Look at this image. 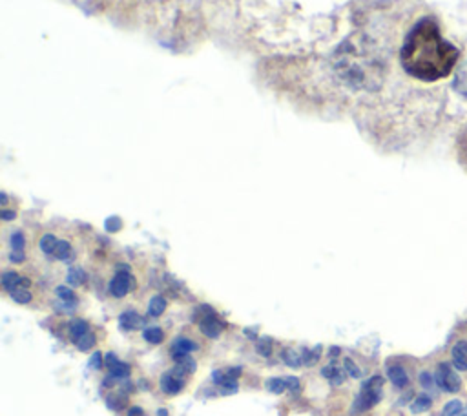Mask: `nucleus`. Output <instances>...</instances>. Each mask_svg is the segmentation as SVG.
Here are the masks:
<instances>
[{
    "mask_svg": "<svg viewBox=\"0 0 467 416\" xmlns=\"http://www.w3.org/2000/svg\"><path fill=\"white\" fill-rule=\"evenodd\" d=\"M460 51L440 35L438 24L425 16L407 33L400 49L403 69L423 82H434L447 77L458 64Z\"/></svg>",
    "mask_w": 467,
    "mask_h": 416,
    "instance_id": "nucleus-1",
    "label": "nucleus"
},
{
    "mask_svg": "<svg viewBox=\"0 0 467 416\" xmlns=\"http://www.w3.org/2000/svg\"><path fill=\"white\" fill-rule=\"evenodd\" d=\"M381 385H383V380H381L379 376L368 378V380L363 383L361 392H359L358 398L354 400L352 412L358 414V412H365V411H368L370 407H374V405L381 400Z\"/></svg>",
    "mask_w": 467,
    "mask_h": 416,
    "instance_id": "nucleus-2",
    "label": "nucleus"
},
{
    "mask_svg": "<svg viewBox=\"0 0 467 416\" xmlns=\"http://www.w3.org/2000/svg\"><path fill=\"white\" fill-rule=\"evenodd\" d=\"M436 383L441 390L445 392H458L460 387H462V381L458 378V374L447 365V363H440L438 369H436Z\"/></svg>",
    "mask_w": 467,
    "mask_h": 416,
    "instance_id": "nucleus-3",
    "label": "nucleus"
},
{
    "mask_svg": "<svg viewBox=\"0 0 467 416\" xmlns=\"http://www.w3.org/2000/svg\"><path fill=\"white\" fill-rule=\"evenodd\" d=\"M133 279L130 274V266L128 265H119V270L115 274V277L109 281V294L113 297H124L130 292Z\"/></svg>",
    "mask_w": 467,
    "mask_h": 416,
    "instance_id": "nucleus-4",
    "label": "nucleus"
},
{
    "mask_svg": "<svg viewBox=\"0 0 467 416\" xmlns=\"http://www.w3.org/2000/svg\"><path fill=\"white\" fill-rule=\"evenodd\" d=\"M197 348H199V345H197L193 339L177 338V339L173 341V345H171V356H173L175 361H179V359L186 358L190 352H193V350H197Z\"/></svg>",
    "mask_w": 467,
    "mask_h": 416,
    "instance_id": "nucleus-5",
    "label": "nucleus"
},
{
    "mask_svg": "<svg viewBox=\"0 0 467 416\" xmlns=\"http://www.w3.org/2000/svg\"><path fill=\"white\" fill-rule=\"evenodd\" d=\"M159 385H161V390L166 392V394H177L181 392V389L184 387V380L173 376V372H164L159 380Z\"/></svg>",
    "mask_w": 467,
    "mask_h": 416,
    "instance_id": "nucleus-6",
    "label": "nucleus"
},
{
    "mask_svg": "<svg viewBox=\"0 0 467 416\" xmlns=\"http://www.w3.org/2000/svg\"><path fill=\"white\" fill-rule=\"evenodd\" d=\"M451 356H452V365L456 367V370L460 372H465L467 370V341H458L452 350H451Z\"/></svg>",
    "mask_w": 467,
    "mask_h": 416,
    "instance_id": "nucleus-7",
    "label": "nucleus"
},
{
    "mask_svg": "<svg viewBox=\"0 0 467 416\" xmlns=\"http://www.w3.org/2000/svg\"><path fill=\"white\" fill-rule=\"evenodd\" d=\"M106 367L109 369V372H111V376L113 378H126L128 374H130V365H126V363H122L115 354H106Z\"/></svg>",
    "mask_w": 467,
    "mask_h": 416,
    "instance_id": "nucleus-8",
    "label": "nucleus"
},
{
    "mask_svg": "<svg viewBox=\"0 0 467 416\" xmlns=\"http://www.w3.org/2000/svg\"><path fill=\"white\" fill-rule=\"evenodd\" d=\"M119 325H120L122 330H135V328H139V327L144 325V319H142L137 312L126 310V312H122V314L119 316Z\"/></svg>",
    "mask_w": 467,
    "mask_h": 416,
    "instance_id": "nucleus-9",
    "label": "nucleus"
},
{
    "mask_svg": "<svg viewBox=\"0 0 467 416\" xmlns=\"http://www.w3.org/2000/svg\"><path fill=\"white\" fill-rule=\"evenodd\" d=\"M454 89L458 91V95H462L463 99H467V58L458 66L456 73H454V82H452Z\"/></svg>",
    "mask_w": 467,
    "mask_h": 416,
    "instance_id": "nucleus-10",
    "label": "nucleus"
},
{
    "mask_svg": "<svg viewBox=\"0 0 467 416\" xmlns=\"http://www.w3.org/2000/svg\"><path fill=\"white\" fill-rule=\"evenodd\" d=\"M201 332H202L204 336H208L210 339L219 338L221 327H219V321L213 317V314H208V316H204V317L201 319Z\"/></svg>",
    "mask_w": 467,
    "mask_h": 416,
    "instance_id": "nucleus-11",
    "label": "nucleus"
},
{
    "mask_svg": "<svg viewBox=\"0 0 467 416\" xmlns=\"http://www.w3.org/2000/svg\"><path fill=\"white\" fill-rule=\"evenodd\" d=\"M387 374H389V380L392 381L394 387L405 389V387L409 385V376H407V372L403 370V367H400V365H390V367L387 369Z\"/></svg>",
    "mask_w": 467,
    "mask_h": 416,
    "instance_id": "nucleus-12",
    "label": "nucleus"
},
{
    "mask_svg": "<svg viewBox=\"0 0 467 416\" xmlns=\"http://www.w3.org/2000/svg\"><path fill=\"white\" fill-rule=\"evenodd\" d=\"M195 369H197L195 361L186 356V358H182V359H179V361L175 363V369H173L171 372H173V376H177V378L182 380V376H188V374L195 372Z\"/></svg>",
    "mask_w": 467,
    "mask_h": 416,
    "instance_id": "nucleus-13",
    "label": "nucleus"
},
{
    "mask_svg": "<svg viewBox=\"0 0 467 416\" xmlns=\"http://www.w3.org/2000/svg\"><path fill=\"white\" fill-rule=\"evenodd\" d=\"M20 281H22V276L15 270H5L2 274V288L9 294L11 290H15L16 286H20Z\"/></svg>",
    "mask_w": 467,
    "mask_h": 416,
    "instance_id": "nucleus-14",
    "label": "nucleus"
},
{
    "mask_svg": "<svg viewBox=\"0 0 467 416\" xmlns=\"http://www.w3.org/2000/svg\"><path fill=\"white\" fill-rule=\"evenodd\" d=\"M86 332H89V325H88L84 319H75V321H71V325H69L71 341L77 343Z\"/></svg>",
    "mask_w": 467,
    "mask_h": 416,
    "instance_id": "nucleus-15",
    "label": "nucleus"
},
{
    "mask_svg": "<svg viewBox=\"0 0 467 416\" xmlns=\"http://www.w3.org/2000/svg\"><path fill=\"white\" fill-rule=\"evenodd\" d=\"M71 255H73V250H71L69 241H66V239H58L57 248H55V252H53V257H55V259H58V261H67Z\"/></svg>",
    "mask_w": 467,
    "mask_h": 416,
    "instance_id": "nucleus-16",
    "label": "nucleus"
},
{
    "mask_svg": "<svg viewBox=\"0 0 467 416\" xmlns=\"http://www.w3.org/2000/svg\"><path fill=\"white\" fill-rule=\"evenodd\" d=\"M431 405H432L431 398H429L427 394H420V396H416V398H414V401L410 403V411H412L414 414H420V412L429 411V409H431Z\"/></svg>",
    "mask_w": 467,
    "mask_h": 416,
    "instance_id": "nucleus-17",
    "label": "nucleus"
},
{
    "mask_svg": "<svg viewBox=\"0 0 467 416\" xmlns=\"http://www.w3.org/2000/svg\"><path fill=\"white\" fill-rule=\"evenodd\" d=\"M57 243H58V239L53 235V234H44L42 237H40V250L46 254V255H53V252H55V248H57Z\"/></svg>",
    "mask_w": 467,
    "mask_h": 416,
    "instance_id": "nucleus-18",
    "label": "nucleus"
},
{
    "mask_svg": "<svg viewBox=\"0 0 467 416\" xmlns=\"http://www.w3.org/2000/svg\"><path fill=\"white\" fill-rule=\"evenodd\" d=\"M9 297H11L13 301L20 303V305H26V303H29V301L33 299V296H31L29 288H26V286H16L15 290H11V292H9Z\"/></svg>",
    "mask_w": 467,
    "mask_h": 416,
    "instance_id": "nucleus-19",
    "label": "nucleus"
},
{
    "mask_svg": "<svg viewBox=\"0 0 467 416\" xmlns=\"http://www.w3.org/2000/svg\"><path fill=\"white\" fill-rule=\"evenodd\" d=\"M164 310H166V299H164L162 296L151 297V301H150V305H148V314L153 316V317H157V316H161Z\"/></svg>",
    "mask_w": 467,
    "mask_h": 416,
    "instance_id": "nucleus-20",
    "label": "nucleus"
},
{
    "mask_svg": "<svg viewBox=\"0 0 467 416\" xmlns=\"http://www.w3.org/2000/svg\"><path fill=\"white\" fill-rule=\"evenodd\" d=\"M86 279H88V276H86V272H84L82 268H78V266L69 268V272H67V283H69V285L80 286V285L86 283Z\"/></svg>",
    "mask_w": 467,
    "mask_h": 416,
    "instance_id": "nucleus-21",
    "label": "nucleus"
},
{
    "mask_svg": "<svg viewBox=\"0 0 467 416\" xmlns=\"http://www.w3.org/2000/svg\"><path fill=\"white\" fill-rule=\"evenodd\" d=\"M142 338H144L148 343H151V345H159V343L162 341L164 334H162L161 327H148V328H144Z\"/></svg>",
    "mask_w": 467,
    "mask_h": 416,
    "instance_id": "nucleus-22",
    "label": "nucleus"
},
{
    "mask_svg": "<svg viewBox=\"0 0 467 416\" xmlns=\"http://www.w3.org/2000/svg\"><path fill=\"white\" fill-rule=\"evenodd\" d=\"M55 294L58 296V299H62V301H64V303H67V305L77 303V294H75L71 288L64 286V285L57 286V288H55Z\"/></svg>",
    "mask_w": 467,
    "mask_h": 416,
    "instance_id": "nucleus-23",
    "label": "nucleus"
},
{
    "mask_svg": "<svg viewBox=\"0 0 467 416\" xmlns=\"http://www.w3.org/2000/svg\"><path fill=\"white\" fill-rule=\"evenodd\" d=\"M321 345H317V347H314L312 350H305L303 352V363L306 365V367H312V365H316L317 363V359L321 358Z\"/></svg>",
    "mask_w": 467,
    "mask_h": 416,
    "instance_id": "nucleus-24",
    "label": "nucleus"
},
{
    "mask_svg": "<svg viewBox=\"0 0 467 416\" xmlns=\"http://www.w3.org/2000/svg\"><path fill=\"white\" fill-rule=\"evenodd\" d=\"M462 409H463V405H462L460 400H451V401L443 407L441 416H460Z\"/></svg>",
    "mask_w": 467,
    "mask_h": 416,
    "instance_id": "nucleus-25",
    "label": "nucleus"
},
{
    "mask_svg": "<svg viewBox=\"0 0 467 416\" xmlns=\"http://www.w3.org/2000/svg\"><path fill=\"white\" fill-rule=\"evenodd\" d=\"M283 361L288 365V367H292V369H297L303 361L299 359V356L292 350V348H285L283 350Z\"/></svg>",
    "mask_w": 467,
    "mask_h": 416,
    "instance_id": "nucleus-26",
    "label": "nucleus"
},
{
    "mask_svg": "<svg viewBox=\"0 0 467 416\" xmlns=\"http://www.w3.org/2000/svg\"><path fill=\"white\" fill-rule=\"evenodd\" d=\"M266 389H268L270 392H274V394H281V392L286 389V383H285V380H281V378H270V380L266 381Z\"/></svg>",
    "mask_w": 467,
    "mask_h": 416,
    "instance_id": "nucleus-27",
    "label": "nucleus"
},
{
    "mask_svg": "<svg viewBox=\"0 0 467 416\" xmlns=\"http://www.w3.org/2000/svg\"><path fill=\"white\" fill-rule=\"evenodd\" d=\"M24 244H26V239L22 235V232H13L11 235V252H24Z\"/></svg>",
    "mask_w": 467,
    "mask_h": 416,
    "instance_id": "nucleus-28",
    "label": "nucleus"
},
{
    "mask_svg": "<svg viewBox=\"0 0 467 416\" xmlns=\"http://www.w3.org/2000/svg\"><path fill=\"white\" fill-rule=\"evenodd\" d=\"M95 345V336L91 334V332H86L78 341H77V347H78V350H82V352H86L88 348H91Z\"/></svg>",
    "mask_w": 467,
    "mask_h": 416,
    "instance_id": "nucleus-29",
    "label": "nucleus"
},
{
    "mask_svg": "<svg viewBox=\"0 0 467 416\" xmlns=\"http://www.w3.org/2000/svg\"><path fill=\"white\" fill-rule=\"evenodd\" d=\"M345 370H347L352 378H359V376H361L359 367H356V363H354L350 358H347V359H345Z\"/></svg>",
    "mask_w": 467,
    "mask_h": 416,
    "instance_id": "nucleus-30",
    "label": "nucleus"
},
{
    "mask_svg": "<svg viewBox=\"0 0 467 416\" xmlns=\"http://www.w3.org/2000/svg\"><path fill=\"white\" fill-rule=\"evenodd\" d=\"M257 352H259L261 356L268 358V356L272 354V343H268V341H259V343H257Z\"/></svg>",
    "mask_w": 467,
    "mask_h": 416,
    "instance_id": "nucleus-31",
    "label": "nucleus"
},
{
    "mask_svg": "<svg viewBox=\"0 0 467 416\" xmlns=\"http://www.w3.org/2000/svg\"><path fill=\"white\" fill-rule=\"evenodd\" d=\"M420 381H421V385H423L425 389H431V387L434 385V381H436V380L431 376V372H427V370H425V372H421V374H420Z\"/></svg>",
    "mask_w": 467,
    "mask_h": 416,
    "instance_id": "nucleus-32",
    "label": "nucleus"
},
{
    "mask_svg": "<svg viewBox=\"0 0 467 416\" xmlns=\"http://www.w3.org/2000/svg\"><path fill=\"white\" fill-rule=\"evenodd\" d=\"M336 372H337V367H336L334 363H330V365H327V367L321 369V376H323V378H328V380H330Z\"/></svg>",
    "mask_w": 467,
    "mask_h": 416,
    "instance_id": "nucleus-33",
    "label": "nucleus"
},
{
    "mask_svg": "<svg viewBox=\"0 0 467 416\" xmlns=\"http://www.w3.org/2000/svg\"><path fill=\"white\" fill-rule=\"evenodd\" d=\"M89 367H93V369H100V367H102V354H100V352H95V354L91 356Z\"/></svg>",
    "mask_w": 467,
    "mask_h": 416,
    "instance_id": "nucleus-34",
    "label": "nucleus"
},
{
    "mask_svg": "<svg viewBox=\"0 0 467 416\" xmlns=\"http://www.w3.org/2000/svg\"><path fill=\"white\" fill-rule=\"evenodd\" d=\"M212 380H213V383H215V385H219V387H221V385L224 383V380H226V374H224L223 370H215V372L212 374Z\"/></svg>",
    "mask_w": 467,
    "mask_h": 416,
    "instance_id": "nucleus-35",
    "label": "nucleus"
},
{
    "mask_svg": "<svg viewBox=\"0 0 467 416\" xmlns=\"http://www.w3.org/2000/svg\"><path fill=\"white\" fill-rule=\"evenodd\" d=\"M285 383H286V389H290V390H297L299 389V380L297 378L288 376V378H285Z\"/></svg>",
    "mask_w": 467,
    "mask_h": 416,
    "instance_id": "nucleus-36",
    "label": "nucleus"
},
{
    "mask_svg": "<svg viewBox=\"0 0 467 416\" xmlns=\"http://www.w3.org/2000/svg\"><path fill=\"white\" fill-rule=\"evenodd\" d=\"M343 381H345V376L339 370L330 378V385H341Z\"/></svg>",
    "mask_w": 467,
    "mask_h": 416,
    "instance_id": "nucleus-37",
    "label": "nucleus"
},
{
    "mask_svg": "<svg viewBox=\"0 0 467 416\" xmlns=\"http://www.w3.org/2000/svg\"><path fill=\"white\" fill-rule=\"evenodd\" d=\"M15 215H16V213H15L13 210H4V212H2V219H4V221H11V219H15Z\"/></svg>",
    "mask_w": 467,
    "mask_h": 416,
    "instance_id": "nucleus-38",
    "label": "nucleus"
},
{
    "mask_svg": "<svg viewBox=\"0 0 467 416\" xmlns=\"http://www.w3.org/2000/svg\"><path fill=\"white\" fill-rule=\"evenodd\" d=\"M128 416H144V414H142V409H140V407H131Z\"/></svg>",
    "mask_w": 467,
    "mask_h": 416,
    "instance_id": "nucleus-39",
    "label": "nucleus"
},
{
    "mask_svg": "<svg viewBox=\"0 0 467 416\" xmlns=\"http://www.w3.org/2000/svg\"><path fill=\"white\" fill-rule=\"evenodd\" d=\"M157 416H166V411H164V409H159V411H157Z\"/></svg>",
    "mask_w": 467,
    "mask_h": 416,
    "instance_id": "nucleus-40",
    "label": "nucleus"
},
{
    "mask_svg": "<svg viewBox=\"0 0 467 416\" xmlns=\"http://www.w3.org/2000/svg\"><path fill=\"white\" fill-rule=\"evenodd\" d=\"M460 416H467V407H463V409H462V412H460Z\"/></svg>",
    "mask_w": 467,
    "mask_h": 416,
    "instance_id": "nucleus-41",
    "label": "nucleus"
}]
</instances>
